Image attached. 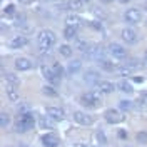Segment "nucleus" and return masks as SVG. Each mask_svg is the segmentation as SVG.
Wrapping results in <instances>:
<instances>
[{
	"mask_svg": "<svg viewBox=\"0 0 147 147\" xmlns=\"http://www.w3.org/2000/svg\"><path fill=\"white\" fill-rule=\"evenodd\" d=\"M34 125H35V117H34L32 112H28V114H18L15 122H13L15 132H20V134L28 132L30 129H34Z\"/></svg>",
	"mask_w": 147,
	"mask_h": 147,
	"instance_id": "f257e3e1",
	"label": "nucleus"
},
{
	"mask_svg": "<svg viewBox=\"0 0 147 147\" xmlns=\"http://www.w3.org/2000/svg\"><path fill=\"white\" fill-rule=\"evenodd\" d=\"M80 104L87 109H99L102 105V92L100 90H89L80 95Z\"/></svg>",
	"mask_w": 147,
	"mask_h": 147,
	"instance_id": "f03ea898",
	"label": "nucleus"
},
{
	"mask_svg": "<svg viewBox=\"0 0 147 147\" xmlns=\"http://www.w3.org/2000/svg\"><path fill=\"white\" fill-rule=\"evenodd\" d=\"M55 40H57L55 34L49 28L40 30L38 35H37V42H38V47H40L42 52H50V49L55 45Z\"/></svg>",
	"mask_w": 147,
	"mask_h": 147,
	"instance_id": "7ed1b4c3",
	"label": "nucleus"
},
{
	"mask_svg": "<svg viewBox=\"0 0 147 147\" xmlns=\"http://www.w3.org/2000/svg\"><path fill=\"white\" fill-rule=\"evenodd\" d=\"M40 72H42V77H44L47 82L50 84V85H54V87H57V85L60 84V80H62V79H60V77H59V75L54 72L52 65L42 64V65H40Z\"/></svg>",
	"mask_w": 147,
	"mask_h": 147,
	"instance_id": "20e7f679",
	"label": "nucleus"
},
{
	"mask_svg": "<svg viewBox=\"0 0 147 147\" xmlns=\"http://www.w3.org/2000/svg\"><path fill=\"white\" fill-rule=\"evenodd\" d=\"M107 52L110 54L112 59H117V60H122V59H125V57H127V49H124L120 44H115V42L109 44Z\"/></svg>",
	"mask_w": 147,
	"mask_h": 147,
	"instance_id": "39448f33",
	"label": "nucleus"
},
{
	"mask_svg": "<svg viewBox=\"0 0 147 147\" xmlns=\"http://www.w3.org/2000/svg\"><path fill=\"white\" fill-rule=\"evenodd\" d=\"M140 18H142V13L137 9H127L124 12V22L127 25H136L140 22Z\"/></svg>",
	"mask_w": 147,
	"mask_h": 147,
	"instance_id": "423d86ee",
	"label": "nucleus"
},
{
	"mask_svg": "<svg viewBox=\"0 0 147 147\" xmlns=\"http://www.w3.org/2000/svg\"><path fill=\"white\" fill-rule=\"evenodd\" d=\"M120 37H122V40L127 44V45H132V44H137L139 40V35L137 32L134 30L132 27H125L122 28V32H120Z\"/></svg>",
	"mask_w": 147,
	"mask_h": 147,
	"instance_id": "0eeeda50",
	"label": "nucleus"
},
{
	"mask_svg": "<svg viewBox=\"0 0 147 147\" xmlns=\"http://www.w3.org/2000/svg\"><path fill=\"white\" fill-rule=\"evenodd\" d=\"M104 119L107 120L109 124H119L124 120V115L120 114V110L117 109H107L104 112Z\"/></svg>",
	"mask_w": 147,
	"mask_h": 147,
	"instance_id": "6e6552de",
	"label": "nucleus"
},
{
	"mask_svg": "<svg viewBox=\"0 0 147 147\" xmlns=\"http://www.w3.org/2000/svg\"><path fill=\"white\" fill-rule=\"evenodd\" d=\"M40 140H42V146L44 147H59V144H60L59 136L54 134V132H47V134H44V136L40 137Z\"/></svg>",
	"mask_w": 147,
	"mask_h": 147,
	"instance_id": "1a4fd4ad",
	"label": "nucleus"
},
{
	"mask_svg": "<svg viewBox=\"0 0 147 147\" xmlns=\"http://www.w3.org/2000/svg\"><path fill=\"white\" fill-rule=\"evenodd\" d=\"M72 115H74V120H75L77 124H80V125H92V124H94V119H92V117L89 115V114H87V112H82V110H75Z\"/></svg>",
	"mask_w": 147,
	"mask_h": 147,
	"instance_id": "9d476101",
	"label": "nucleus"
},
{
	"mask_svg": "<svg viewBox=\"0 0 147 147\" xmlns=\"http://www.w3.org/2000/svg\"><path fill=\"white\" fill-rule=\"evenodd\" d=\"M28 44V38L25 35H15L12 40H10V49L12 50H18V49H24V47Z\"/></svg>",
	"mask_w": 147,
	"mask_h": 147,
	"instance_id": "9b49d317",
	"label": "nucleus"
},
{
	"mask_svg": "<svg viewBox=\"0 0 147 147\" xmlns=\"http://www.w3.org/2000/svg\"><path fill=\"white\" fill-rule=\"evenodd\" d=\"M32 67H34V62H32L30 59H27V57H20V59H17V60H15V69H17V70H20V72L30 70Z\"/></svg>",
	"mask_w": 147,
	"mask_h": 147,
	"instance_id": "f8f14e48",
	"label": "nucleus"
},
{
	"mask_svg": "<svg viewBox=\"0 0 147 147\" xmlns=\"http://www.w3.org/2000/svg\"><path fill=\"white\" fill-rule=\"evenodd\" d=\"M84 80L87 84L97 85V84L100 82V74L97 72V70H94V69H90V70H87V72L84 74Z\"/></svg>",
	"mask_w": 147,
	"mask_h": 147,
	"instance_id": "ddd939ff",
	"label": "nucleus"
},
{
	"mask_svg": "<svg viewBox=\"0 0 147 147\" xmlns=\"http://www.w3.org/2000/svg\"><path fill=\"white\" fill-rule=\"evenodd\" d=\"M47 115H49L50 119L60 122V120H64L65 112H64V109H60V107H47Z\"/></svg>",
	"mask_w": 147,
	"mask_h": 147,
	"instance_id": "4468645a",
	"label": "nucleus"
},
{
	"mask_svg": "<svg viewBox=\"0 0 147 147\" xmlns=\"http://www.w3.org/2000/svg\"><path fill=\"white\" fill-rule=\"evenodd\" d=\"M97 64L100 65V69L107 70V72H112V70H117V69H119V67H117V62H114L112 59H107V57L97 60Z\"/></svg>",
	"mask_w": 147,
	"mask_h": 147,
	"instance_id": "2eb2a0df",
	"label": "nucleus"
},
{
	"mask_svg": "<svg viewBox=\"0 0 147 147\" xmlns=\"http://www.w3.org/2000/svg\"><path fill=\"white\" fill-rule=\"evenodd\" d=\"M5 94H7V97H9L10 102H18L20 100V94H18V89L15 87V85L7 84V87H5Z\"/></svg>",
	"mask_w": 147,
	"mask_h": 147,
	"instance_id": "dca6fc26",
	"label": "nucleus"
},
{
	"mask_svg": "<svg viewBox=\"0 0 147 147\" xmlns=\"http://www.w3.org/2000/svg\"><path fill=\"white\" fill-rule=\"evenodd\" d=\"M95 87H97V90H100L102 94H112V92L115 90V85L112 82H109V80H100Z\"/></svg>",
	"mask_w": 147,
	"mask_h": 147,
	"instance_id": "f3484780",
	"label": "nucleus"
},
{
	"mask_svg": "<svg viewBox=\"0 0 147 147\" xmlns=\"http://www.w3.org/2000/svg\"><path fill=\"white\" fill-rule=\"evenodd\" d=\"M65 24H67V27H72V28H80L84 25V20L79 15H69V17L65 18Z\"/></svg>",
	"mask_w": 147,
	"mask_h": 147,
	"instance_id": "a211bd4d",
	"label": "nucleus"
},
{
	"mask_svg": "<svg viewBox=\"0 0 147 147\" xmlns=\"http://www.w3.org/2000/svg\"><path fill=\"white\" fill-rule=\"evenodd\" d=\"M65 10H74V12H79V10L84 9V3L79 2V0H67L64 3Z\"/></svg>",
	"mask_w": 147,
	"mask_h": 147,
	"instance_id": "6ab92c4d",
	"label": "nucleus"
},
{
	"mask_svg": "<svg viewBox=\"0 0 147 147\" xmlns=\"http://www.w3.org/2000/svg\"><path fill=\"white\" fill-rule=\"evenodd\" d=\"M80 69H82V60H77V59L75 60H70L69 65H67V72L70 74V75H75Z\"/></svg>",
	"mask_w": 147,
	"mask_h": 147,
	"instance_id": "aec40b11",
	"label": "nucleus"
},
{
	"mask_svg": "<svg viewBox=\"0 0 147 147\" xmlns=\"http://www.w3.org/2000/svg\"><path fill=\"white\" fill-rule=\"evenodd\" d=\"M38 125L40 129H54V119H50L49 115H40V119H38Z\"/></svg>",
	"mask_w": 147,
	"mask_h": 147,
	"instance_id": "412c9836",
	"label": "nucleus"
},
{
	"mask_svg": "<svg viewBox=\"0 0 147 147\" xmlns=\"http://www.w3.org/2000/svg\"><path fill=\"white\" fill-rule=\"evenodd\" d=\"M75 49L80 50L82 54H87L89 49H90V42H87V40H84V38H77V40H75Z\"/></svg>",
	"mask_w": 147,
	"mask_h": 147,
	"instance_id": "4be33fe9",
	"label": "nucleus"
},
{
	"mask_svg": "<svg viewBox=\"0 0 147 147\" xmlns=\"http://www.w3.org/2000/svg\"><path fill=\"white\" fill-rule=\"evenodd\" d=\"M117 89H119L120 92H124V94H132V92H134V89H132V84L127 82L125 79H122V80L117 84Z\"/></svg>",
	"mask_w": 147,
	"mask_h": 147,
	"instance_id": "5701e85b",
	"label": "nucleus"
},
{
	"mask_svg": "<svg viewBox=\"0 0 147 147\" xmlns=\"http://www.w3.org/2000/svg\"><path fill=\"white\" fill-rule=\"evenodd\" d=\"M3 79L7 80V84H10V85H15V87H18L20 85V79H18L15 74H10V72H3Z\"/></svg>",
	"mask_w": 147,
	"mask_h": 147,
	"instance_id": "b1692460",
	"label": "nucleus"
},
{
	"mask_svg": "<svg viewBox=\"0 0 147 147\" xmlns=\"http://www.w3.org/2000/svg\"><path fill=\"white\" fill-rule=\"evenodd\" d=\"M42 94H44V95H47V97H57V95H59L57 89H55L54 85H50V84L42 87Z\"/></svg>",
	"mask_w": 147,
	"mask_h": 147,
	"instance_id": "393cba45",
	"label": "nucleus"
},
{
	"mask_svg": "<svg viewBox=\"0 0 147 147\" xmlns=\"http://www.w3.org/2000/svg\"><path fill=\"white\" fill-rule=\"evenodd\" d=\"M64 37L67 38V40H77V28L65 27L64 28Z\"/></svg>",
	"mask_w": 147,
	"mask_h": 147,
	"instance_id": "a878e982",
	"label": "nucleus"
},
{
	"mask_svg": "<svg viewBox=\"0 0 147 147\" xmlns=\"http://www.w3.org/2000/svg\"><path fill=\"white\" fill-rule=\"evenodd\" d=\"M59 52H60V55H64V57H72V54H74V49L70 45H60L59 47Z\"/></svg>",
	"mask_w": 147,
	"mask_h": 147,
	"instance_id": "bb28decb",
	"label": "nucleus"
},
{
	"mask_svg": "<svg viewBox=\"0 0 147 147\" xmlns=\"http://www.w3.org/2000/svg\"><path fill=\"white\" fill-rule=\"evenodd\" d=\"M9 124H10V115L7 114V112H2V114H0V127L7 129Z\"/></svg>",
	"mask_w": 147,
	"mask_h": 147,
	"instance_id": "cd10ccee",
	"label": "nucleus"
},
{
	"mask_svg": "<svg viewBox=\"0 0 147 147\" xmlns=\"http://www.w3.org/2000/svg\"><path fill=\"white\" fill-rule=\"evenodd\" d=\"M136 142L139 144H147V130H140L136 134Z\"/></svg>",
	"mask_w": 147,
	"mask_h": 147,
	"instance_id": "c85d7f7f",
	"label": "nucleus"
},
{
	"mask_svg": "<svg viewBox=\"0 0 147 147\" xmlns=\"http://www.w3.org/2000/svg\"><path fill=\"white\" fill-rule=\"evenodd\" d=\"M125 65H127V67H130L132 70H137V69H140V67H142V62H140V60H137V59H130Z\"/></svg>",
	"mask_w": 147,
	"mask_h": 147,
	"instance_id": "c756f323",
	"label": "nucleus"
},
{
	"mask_svg": "<svg viewBox=\"0 0 147 147\" xmlns=\"http://www.w3.org/2000/svg\"><path fill=\"white\" fill-rule=\"evenodd\" d=\"M117 72H119V75H122V77H129V75H132V69L130 67H127V65H124V67H119L117 69Z\"/></svg>",
	"mask_w": 147,
	"mask_h": 147,
	"instance_id": "7c9ffc66",
	"label": "nucleus"
},
{
	"mask_svg": "<svg viewBox=\"0 0 147 147\" xmlns=\"http://www.w3.org/2000/svg\"><path fill=\"white\" fill-rule=\"evenodd\" d=\"M52 69H54V72L57 74L60 79L64 77V67L60 65V62H54V64H52Z\"/></svg>",
	"mask_w": 147,
	"mask_h": 147,
	"instance_id": "2f4dec72",
	"label": "nucleus"
},
{
	"mask_svg": "<svg viewBox=\"0 0 147 147\" xmlns=\"http://www.w3.org/2000/svg\"><path fill=\"white\" fill-rule=\"evenodd\" d=\"M95 139H97V142H99L100 146H105V144H107V137H105V134H104L102 130H99V132L95 134Z\"/></svg>",
	"mask_w": 147,
	"mask_h": 147,
	"instance_id": "473e14b6",
	"label": "nucleus"
},
{
	"mask_svg": "<svg viewBox=\"0 0 147 147\" xmlns=\"http://www.w3.org/2000/svg\"><path fill=\"white\" fill-rule=\"evenodd\" d=\"M89 25L92 28H95V30H99V32H104V25H102V22H99V20H90Z\"/></svg>",
	"mask_w": 147,
	"mask_h": 147,
	"instance_id": "72a5a7b5",
	"label": "nucleus"
},
{
	"mask_svg": "<svg viewBox=\"0 0 147 147\" xmlns=\"http://www.w3.org/2000/svg\"><path fill=\"white\" fill-rule=\"evenodd\" d=\"M15 13V5L13 3H9L3 7V15H13Z\"/></svg>",
	"mask_w": 147,
	"mask_h": 147,
	"instance_id": "f704fd0d",
	"label": "nucleus"
},
{
	"mask_svg": "<svg viewBox=\"0 0 147 147\" xmlns=\"http://www.w3.org/2000/svg\"><path fill=\"white\" fill-rule=\"evenodd\" d=\"M119 109L120 110H130L132 109V102L130 100H120L119 102Z\"/></svg>",
	"mask_w": 147,
	"mask_h": 147,
	"instance_id": "c9c22d12",
	"label": "nucleus"
},
{
	"mask_svg": "<svg viewBox=\"0 0 147 147\" xmlns=\"http://www.w3.org/2000/svg\"><path fill=\"white\" fill-rule=\"evenodd\" d=\"M17 110H18V114H28L30 112V105L28 104H18Z\"/></svg>",
	"mask_w": 147,
	"mask_h": 147,
	"instance_id": "e433bc0d",
	"label": "nucleus"
},
{
	"mask_svg": "<svg viewBox=\"0 0 147 147\" xmlns=\"http://www.w3.org/2000/svg\"><path fill=\"white\" fill-rule=\"evenodd\" d=\"M139 107H147V90H144L140 94V99H139Z\"/></svg>",
	"mask_w": 147,
	"mask_h": 147,
	"instance_id": "4c0bfd02",
	"label": "nucleus"
},
{
	"mask_svg": "<svg viewBox=\"0 0 147 147\" xmlns=\"http://www.w3.org/2000/svg\"><path fill=\"white\" fill-rule=\"evenodd\" d=\"M24 24H25V15H24V13H22V15H18L17 17V20H15V25H24Z\"/></svg>",
	"mask_w": 147,
	"mask_h": 147,
	"instance_id": "58836bf2",
	"label": "nucleus"
},
{
	"mask_svg": "<svg viewBox=\"0 0 147 147\" xmlns=\"http://www.w3.org/2000/svg\"><path fill=\"white\" fill-rule=\"evenodd\" d=\"M117 136H119L120 139H127V132H125V130H122V129H120L119 132H117Z\"/></svg>",
	"mask_w": 147,
	"mask_h": 147,
	"instance_id": "ea45409f",
	"label": "nucleus"
},
{
	"mask_svg": "<svg viewBox=\"0 0 147 147\" xmlns=\"http://www.w3.org/2000/svg\"><path fill=\"white\" fill-rule=\"evenodd\" d=\"M132 80H134V82H137V84H142V82H144V77H134Z\"/></svg>",
	"mask_w": 147,
	"mask_h": 147,
	"instance_id": "a19ab883",
	"label": "nucleus"
},
{
	"mask_svg": "<svg viewBox=\"0 0 147 147\" xmlns=\"http://www.w3.org/2000/svg\"><path fill=\"white\" fill-rule=\"evenodd\" d=\"M72 147H89V146H85V144H74Z\"/></svg>",
	"mask_w": 147,
	"mask_h": 147,
	"instance_id": "79ce46f5",
	"label": "nucleus"
},
{
	"mask_svg": "<svg viewBox=\"0 0 147 147\" xmlns=\"http://www.w3.org/2000/svg\"><path fill=\"white\" fill-rule=\"evenodd\" d=\"M144 64H147V50L144 52Z\"/></svg>",
	"mask_w": 147,
	"mask_h": 147,
	"instance_id": "37998d69",
	"label": "nucleus"
},
{
	"mask_svg": "<svg viewBox=\"0 0 147 147\" xmlns=\"http://www.w3.org/2000/svg\"><path fill=\"white\" fill-rule=\"evenodd\" d=\"M18 2H22V3H28L30 0H18Z\"/></svg>",
	"mask_w": 147,
	"mask_h": 147,
	"instance_id": "c03bdc74",
	"label": "nucleus"
},
{
	"mask_svg": "<svg viewBox=\"0 0 147 147\" xmlns=\"http://www.w3.org/2000/svg\"><path fill=\"white\" fill-rule=\"evenodd\" d=\"M120 3H127V2H130V0H119Z\"/></svg>",
	"mask_w": 147,
	"mask_h": 147,
	"instance_id": "a18cd8bd",
	"label": "nucleus"
},
{
	"mask_svg": "<svg viewBox=\"0 0 147 147\" xmlns=\"http://www.w3.org/2000/svg\"><path fill=\"white\" fill-rule=\"evenodd\" d=\"M79 2H82V3H87V2H90V0H79Z\"/></svg>",
	"mask_w": 147,
	"mask_h": 147,
	"instance_id": "49530a36",
	"label": "nucleus"
},
{
	"mask_svg": "<svg viewBox=\"0 0 147 147\" xmlns=\"http://www.w3.org/2000/svg\"><path fill=\"white\" fill-rule=\"evenodd\" d=\"M104 2H107V3H110V2H114V0H104Z\"/></svg>",
	"mask_w": 147,
	"mask_h": 147,
	"instance_id": "de8ad7c7",
	"label": "nucleus"
},
{
	"mask_svg": "<svg viewBox=\"0 0 147 147\" xmlns=\"http://www.w3.org/2000/svg\"><path fill=\"white\" fill-rule=\"evenodd\" d=\"M47 2H54V0H47Z\"/></svg>",
	"mask_w": 147,
	"mask_h": 147,
	"instance_id": "09e8293b",
	"label": "nucleus"
},
{
	"mask_svg": "<svg viewBox=\"0 0 147 147\" xmlns=\"http://www.w3.org/2000/svg\"><path fill=\"white\" fill-rule=\"evenodd\" d=\"M95 147H100V146H95Z\"/></svg>",
	"mask_w": 147,
	"mask_h": 147,
	"instance_id": "8fccbe9b",
	"label": "nucleus"
}]
</instances>
